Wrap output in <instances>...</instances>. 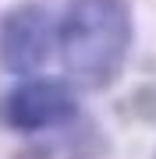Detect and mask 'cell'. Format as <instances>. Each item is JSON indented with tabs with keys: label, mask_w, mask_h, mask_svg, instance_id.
<instances>
[{
	"label": "cell",
	"mask_w": 156,
	"mask_h": 159,
	"mask_svg": "<svg viewBox=\"0 0 156 159\" xmlns=\"http://www.w3.org/2000/svg\"><path fill=\"white\" fill-rule=\"evenodd\" d=\"M131 43V0H71L57 25L68 78L85 92H103L121 78Z\"/></svg>",
	"instance_id": "6da1fadb"
},
{
	"label": "cell",
	"mask_w": 156,
	"mask_h": 159,
	"mask_svg": "<svg viewBox=\"0 0 156 159\" xmlns=\"http://www.w3.org/2000/svg\"><path fill=\"white\" fill-rule=\"evenodd\" d=\"M57 50V21L39 0H21L0 18V67L32 78Z\"/></svg>",
	"instance_id": "3957f363"
},
{
	"label": "cell",
	"mask_w": 156,
	"mask_h": 159,
	"mask_svg": "<svg viewBox=\"0 0 156 159\" xmlns=\"http://www.w3.org/2000/svg\"><path fill=\"white\" fill-rule=\"evenodd\" d=\"M82 113L78 92L60 78H21L14 89L0 96V127L18 134H35L50 127H68Z\"/></svg>",
	"instance_id": "7a4b0ae2"
}]
</instances>
